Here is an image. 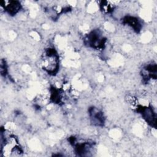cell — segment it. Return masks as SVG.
Here are the masks:
<instances>
[{
	"label": "cell",
	"mask_w": 157,
	"mask_h": 157,
	"mask_svg": "<svg viewBox=\"0 0 157 157\" xmlns=\"http://www.w3.org/2000/svg\"><path fill=\"white\" fill-rule=\"evenodd\" d=\"M59 58L56 50L53 48L44 50L40 58L42 69L50 75H55L59 67Z\"/></svg>",
	"instance_id": "cell-1"
},
{
	"label": "cell",
	"mask_w": 157,
	"mask_h": 157,
	"mask_svg": "<svg viewBox=\"0 0 157 157\" xmlns=\"http://www.w3.org/2000/svg\"><path fill=\"white\" fill-rule=\"evenodd\" d=\"M84 40L85 44L88 47L96 50H102L105 47L107 40L99 30L94 29L86 35Z\"/></svg>",
	"instance_id": "cell-2"
},
{
	"label": "cell",
	"mask_w": 157,
	"mask_h": 157,
	"mask_svg": "<svg viewBox=\"0 0 157 157\" xmlns=\"http://www.w3.org/2000/svg\"><path fill=\"white\" fill-rule=\"evenodd\" d=\"M136 109L150 126L156 128V115L153 109L151 106H142L137 104L136 107Z\"/></svg>",
	"instance_id": "cell-3"
},
{
	"label": "cell",
	"mask_w": 157,
	"mask_h": 157,
	"mask_svg": "<svg viewBox=\"0 0 157 157\" xmlns=\"http://www.w3.org/2000/svg\"><path fill=\"white\" fill-rule=\"evenodd\" d=\"M0 4L4 11L12 16L18 13L21 9V3L18 1H1Z\"/></svg>",
	"instance_id": "cell-4"
},
{
	"label": "cell",
	"mask_w": 157,
	"mask_h": 157,
	"mask_svg": "<svg viewBox=\"0 0 157 157\" xmlns=\"http://www.w3.org/2000/svg\"><path fill=\"white\" fill-rule=\"evenodd\" d=\"M91 123L98 126H102L105 123V117L102 111L96 107H92L88 110Z\"/></svg>",
	"instance_id": "cell-5"
},
{
	"label": "cell",
	"mask_w": 157,
	"mask_h": 157,
	"mask_svg": "<svg viewBox=\"0 0 157 157\" xmlns=\"http://www.w3.org/2000/svg\"><path fill=\"white\" fill-rule=\"evenodd\" d=\"M157 67L156 63H150L144 67L141 71V75L145 82H148L151 79H156Z\"/></svg>",
	"instance_id": "cell-6"
},
{
	"label": "cell",
	"mask_w": 157,
	"mask_h": 157,
	"mask_svg": "<svg viewBox=\"0 0 157 157\" xmlns=\"http://www.w3.org/2000/svg\"><path fill=\"white\" fill-rule=\"evenodd\" d=\"M122 23L130 27L134 31L138 33L140 31L142 25L140 20L136 17L126 15L121 20Z\"/></svg>",
	"instance_id": "cell-7"
},
{
	"label": "cell",
	"mask_w": 157,
	"mask_h": 157,
	"mask_svg": "<svg viewBox=\"0 0 157 157\" xmlns=\"http://www.w3.org/2000/svg\"><path fill=\"white\" fill-rule=\"evenodd\" d=\"M99 7L101 10L104 13H110L113 11L115 6L110 2L107 1H102L100 2Z\"/></svg>",
	"instance_id": "cell-8"
}]
</instances>
